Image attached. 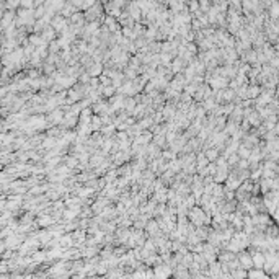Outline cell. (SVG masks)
Segmentation results:
<instances>
[{"mask_svg":"<svg viewBox=\"0 0 279 279\" xmlns=\"http://www.w3.org/2000/svg\"><path fill=\"white\" fill-rule=\"evenodd\" d=\"M238 155H240V157H243V158H248V155H250V150H248V147L242 146L240 150H238Z\"/></svg>","mask_w":279,"mask_h":279,"instance_id":"obj_6","label":"cell"},{"mask_svg":"<svg viewBox=\"0 0 279 279\" xmlns=\"http://www.w3.org/2000/svg\"><path fill=\"white\" fill-rule=\"evenodd\" d=\"M100 74H101V65H100V64L98 65H93L92 69L88 70V75H92V77L93 75H100Z\"/></svg>","mask_w":279,"mask_h":279,"instance_id":"obj_3","label":"cell"},{"mask_svg":"<svg viewBox=\"0 0 279 279\" xmlns=\"http://www.w3.org/2000/svg\"><path fill=\"white\" fill-rule=\"evenodd\" d=\"M238 265L242 268H251L253 263H251V255H248V253H240L238 255Z\"/></svg>","mask_w":279,"mask_h":279,"instance_id":"obj_2","label":"cell"},{"mask_svg":"<svg viewBox=\"0 0 279 279\" xmlns=\"http://www.w3.org/2000/svg\"><path fill=\"white\" fill-rule=\"evenodd\" d=\"M206 155H207V160H209V162H212V160L217 158V150H215V148H211V150L206 152Z\"/></svg>","mask_w":279,"mask_h":279,"instance_id":"obj_4","label":"cell"},{"mask_svg":"<svg viewBox=\"0 0 279 279\" xmlns=\"http://www.w3.org/2000/svg\"><path fill=\"white\" fill-rule=\"evenodd\" d=\"M189 217H191V220L194 222L196 225H199V227H201V224H202L204 220H206L204 211L199 209V207H193V209H191V214H189Z\"/></svg>","mask_w":279,"mask_h":279,"instance_id":"obj_1","label":"cell"},{"mask_svg":"<svg viewBox=\"0 0 279 279\" xmlns=\"http://www.w3.org/2000/svg\"><path fill=\"white\" fill-rule=\"evenodd\" d=\"M247 276H250V278H266V274L261 273V271H248Z\"/></svg>","mask_w":279,"mask_h":279,"instance_id":"obj_5","label":"cell"}]
</instances>
